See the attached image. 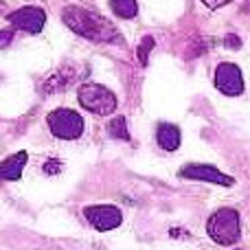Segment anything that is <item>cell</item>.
I'll return each mask as SVG.
<instances>
[{
    "instance_id": "obj_7",
    "label": "cell",
    "mask_w": 250,
    "mask_h": 250,
    "mask_svg": "<svg viewBox=\"0 0 250 250\" xmlns=\"http://www.w3.org/2000/svg\"><path fill=\"white\" fill-rule=\"evenodd\" d=\"M178 176L185 180H200V182H213V185H222V187H233L235 180L226 173H222L220 169H215L213 165H200V163H191L187 167H182L178 171Z\"/></svg>"
},
{
    "instance_id": "obj_5",
    "label": "cell",
    "mask_w": 250,
    "mask_h": 250,
    "mask_svg": "<svg viewBox=\"0 0 250 250\" xmlns=\"http://www.w3.org/2000/svg\"><path fill=\"white\" fill-rule=\"evenodd\" d=\"M83 217L90 222L92 229L101 230H114L121 226L123 222V213L119 207H112V204H95V207H86L83 208Z\"/></svg>"
},
{
    "instance_id": "obj_18",
    "label": "cell",
    "mask_w": 250,
    "mask_h": 250,
    "mask_svg": "<svg viewBox=\"0 0 250 250\" xmlns=\"http://www.w3.org/2000/svg\"><path fill=\"white\" fill-rule=\"evenodd\" d=\"M204 4H207L208 9H220V7H224V4H229L230 0H202Z\"/></svg>"
},
{
    "instance_id": "obj_16",
    "label": "cell",
    "mask_w": 250,
    "mask_h": 250,
    "mask_svg": "<svg viewBox=\"0 0 250 250\" xmlns=\"http://www.w3.org/2000/svg\"><path fill=\"white\" fill-rule=\"evenodd\" d=\"M224 44H226V48H239V46H242V40H239L237 35L229 33V35L224 38Z\"/></svg>"
},
{
    "instance_id": "obj_9",
    "label": "cell",
    "mask_w": 250,
    "mask_h": 250,
    "mask_svg": "<svg viewBox=\"0 0 250 250\" xmlns=\"http://www.w3.org/2000/svg\"><path fill=\"white\" fill-rule=\"evenodd\" d=\"M26 160H29V154H26V151H18V154L4 158L2 163H0V180H7V182L20 180Z\"/></svg>"
},
{
    "instance_id": "obj_15",
    "label": "cell",
    "mask_w": 250,
    "mask_h": 250,
    "mask_svg": "<svg viewBox=\"0 0 250 250\" xmlns=\"http://www.w3.org/2000/svg\"><path fill=\"white\" fill-rule=\"evenodd\" d=\"M62 169V163L57 158L53 160H46V165H44V173H51V176H55V173H60Z\"/></svg>"
},
{
    "instance_id": "obj_13",
    "label": "cell",
    "mask_w": 250,
    "mask_h": 250,
    "mask_svg": "<svg viewBox=\"0 0 250 250\" xmlns=\"http://www.w3.org/2000/svg\"><path fill=\"white\" fill-rule=\"evenodd\" d=\"M108 134L112 138H119V141H129V129H127V121L123 117H114L112 121L108 123Z\"/></svg>"
},
{
    "instance_id": "obj_6",
    "label": "cell",
    "mask_w": 250,
    "mask_h": 250,
    "mask_svg": "<svg viewBox=\"0 0 250 250\" xmlns=\"http://www.w3.org/2000/svg\"><path fill=\"white\" fill-rule=\"evenodd\" d=\"M215 88L226 97H239L244 92V77L239 66L233 62H222L215 68V77H213Z\"/></svg>"
},
{
    "instance_id": "obj_11",
    "label": "cell",
    "mask_w": 250,
    "mask_h": 250,
    "mask_svg": "<svg viewBox=\"0 0 250 250\" xmlns=\"http://www.w3.org/2000/svg\"><path fill=\"white\" fill-rule=\"evenodd\" d=\"M75 79V73L73 68H64L62 73L57 75H51V79H46V83H44V92H60L64 90L66 86H70Z\"/></svg>"
},
{
    "instance_id": "obj_2",
    "label": "cell",
    "mask_w": 250,
    "mask_h": 250,
    "mask_svg": "<svg viewBox=\"0 0 250 250\" xmlns=\"http://www.w3.org/2000/svg\"><path fill=\"white\" fill-rule=\"evenodd\" d=\"M207 233L220 246H235L242 237L239 213L235 208H217L207 222Z\"/></svg>"
},
{
    "instance_id": "obj_8",
    "label": "cell",
    "mask_w": 250,
    "mask_h": 250,
    "mask_svg": "<svg viewBox=\"0 0 250 250\" xmlns=\"http://www.w3.org/2000/svg\"><path fill=\"white\" fill-rule=\"evenodd\" d=\"M7 20L11 22L16 29H22L26 33H40L44 29V22H46V13L40 7H22L18 11L9 13Z\"/></svg>"
},
{
    "instance_id": "obj_12",
    "label": "cell",
    "mask_w": 250,
    "mask_h": 250,
    "mask_svg": "<svg viewBox=\"0 0 250 250\" xmlns=\"http://www.w3.org/2000/svg\"><path fill=\"white\" fill-rule=\"evenodd\" d=\"M110 7L119 18H125V20H129V18H134L138 13L136 0H110Z\"/></svg>"
},
{
    "instance_id": "obj_10",
    "label": "cell",
    "mask_w": 250,
    "mask_h": 250,
    "mask_svg": "<svg viewBox=\"0 0 250 250\" xmlns=\"http://www.w3.org/2000/svg\"><path fill=\"white\" fill-rule=\"evenodd\" d=\"M156 141H158V145L163 147L165 151H176L182 141L180 127L173 123H160L158 129H156Z\"/></svg>"
},
{
    "instance_id": "obj_14",
    "label": "cell",
    "mask_w": 250,
    "mask_h": 250,
    "mask_svg": "<svg viewBox=\"0 0 250 250\" xmlns=\"http://www.w3.org/2000/svg\"><path fill=\"white\" fill-rule=\"evenodd\" d=\"M151 48H154V38H143V42H141V46H138V62H141L143 66L147 64V57H149V53H151Z\"/></svg>"
},
{
    "instance_id": "obj_3",
    "label": "cell",
    "mask_w": 250,
    "mask_h": 250,
    "mask_svg": "<svg viewBox=\"0 0 250 250\" xmlns=\"http://www.w3.org/2000/svg\"><path fill=\"white\" fill-rule=\"evenodd\" d=\"M79 104L92 114H112L117 110V97L101 83H83L77 92Z\"/></svg>"
},
{
    "instance_id": "obj_17",
    "label": "cell",
    "mask_w": 250,
    "mask_h": 250,
    "mask_svg": "<svg viewBox=\"0 0 250 250\" xmlns=\"http://www.w3.org/2000/svg\"><path fill=\"white\" fill-rule=\"evenodd\" d=\"M11 40H13V31H11V29L0 31V48L9 46V44H11Z\"/></svg>"
},
{
    "instance_id": "obj_1",
    "label": "cell",
    "mask_w": 250,
    "mask_h": 250,
    "mask_svg": "<svg viewBox=\"0 0 250 250\" xmlns=\"http://www.w3.org/2000/svg\"><path fill=\"white\" fill-rule=\"evenodd\" d=\"M62 20L77 35H83V38L92 40V42H112V40H119V33L112 22L105 20L97 11H90V9H82L70 4V7H66L62 11Z\"/></svg>"
},
{
    "instance_id": "obj_4",
    "label": "cell",
    "mask_w": 250,
    "mask_h": 250,
    "mask_svg": "<svg viewBox=\"0 0 250 250\" xmlns=\"http://www.w3.org/2000/svg\"><path fill=\"white\" fill-rule=\"evenodd\" d=\"M51 134L62 141H75L83 134V119L70 108H57L46 117Z\"/></svg>"
}]
</instances>
